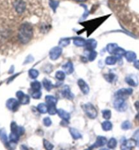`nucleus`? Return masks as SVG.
<instances>
[{
    "mask_svg": "<svg viewBox=\"0 0 139 150\" xmlns=\"http://www.w3.org/2000/svg\"><path fill=\"white\" fill-rule=\"evenodd\" d=\"M135 119H136V120L139 121V112H138V114H136V116H135Z\"/></svg>",
    "mask_w": 139,
    "mask_h": 150,
    "instance_id": "obj_47",
    "label": "nucleus"
},
{
    "mask_svg": "<svg viewBox=\"0 0 139 150\" xmlns=\"http://www.w3.org/2000/svg\"><path fill=\"white\" fill-rule=\"evenodd\" d=\"M16 96L18 98V100L22 105H27L30 103V97L28 95L24 93L23 91H19L16 92Z\"/></svg>",
    "mask_w": 139,
    "mask_h": 150,
    "instance_id": "obj_9",
    "label": "nucleus"
},
{
    "mask_svg": "<svg viewBox=\"0 0 139 150\" xmlns=\"http://www.w3.org/2000/svg\"><path fill=\"white\" fill-rule=\"evenodd\" d=\"M121 128H122V130H124V131L130 129L132 128L131 122L129 120H125L124 122H122V125H121Z\"/></svg>",
    "mask_w": 139,
    "mask_h": 150,
    "instance_id": "obj_37",
    "label": "nucleus"
},
{
    "mask_svg": "<svg viewBox=\"0 0 139 150\" xmlns=\"http://www.w3.org/2000/svg\"><path fill=\"white\" fill-rule=\"evenodd\" d=\"M113 107L117 111L120 112H125L128 108V104L125 99L122 98H116L113 102Z\"/></svg>",
    "mask_w": 139,
    "mask_h": 150,
    "instance_id": "obj_3",
    "label": "nucleus"
},
{
    "mask_svg": "<svg viewBox=\"0 0 139 150\" xmlns=\"http://www.w3.org/2000/svg\"><path fill=\"white\" fill-rule=\"evenodd\" d=\"M33 60H34V58L31 56H29L26 59V61L25 62V64H29L32 62Z\"/></svg>",
    "mask_w": 139,
    "mask_h": 150,
    "instance_id": "obj_44",
    "label": "nucleus"
},
{
    "mask_svg": "<svg viewBox=\"0 0 139 150\" xmlns=\"http://www.w3.org/2000/svg\"><path fill=\"white\" fill-rule=\"evenodd\" d=\"M37 110L40 114H46L48 112V105L44 103H39L37 106Z\"/></svg>",
    "mask_w": 139,
    "mask_h": 150,
    "instance_id": "obj_26",
    "label": "nucleus"
},
{
    "mask_svg": "<svg viewBox=\"0 0 139 150\" xmlns=\"http://www.w3.org/2000/svg\"><path fill=\"white\" fill-rule=\"evenodd\" d=\"M134 106H135L136 109L138 110V111H139V101H136L135 103H134Z\"/></svg>",
    "mask_w": 139,
    "mask_h": 150,
    "instance_id": "obj_46",
    "label": "nucleus"
},
{
    "mask_svg": "<svg viewBox=\"0 0 139 150\" xmlns=\"http://www.w3.org/2000/svg\"><path fill=\"white\" fill-rule=\"evenodd\" d=\"M102 116L105 120H109L111 118V111L109 109L102 110Z\"/></svg>",
    "mask_w": 139,
    "mask_h": 150,
    "instance_id": "obj_34",
    "label": "nucleus"
},
{
    "mask_svg": "<svg viewBox=\"0 0 139 150\" xmlns=\"http://www.w3.org/2000/svg\"><path fill=\"white\" fill-rule=\"evenodd\" d=\"M118 46L116 43H109L107 45V51L110 54H113L115 50Z\"/></svg>",
    "mask_w": 139,
    "mask_h": 150,
    "instance_id": "obj_32",
    "label": "nucleus"
},
{
    "mask_svg": "<svg viewBox=\"0 0 139 150\" xmlns=\"http://www.w3.org/2000/svg\"><path fill=\"white\" fill-rule=\"evenodd\" d=\"M63 69L64 70V72H65V73L68 75L73 74L74 72L73 64L72 62H71V61L67 62L65 64H64L63 66Z\"/></svg>",
    "mask_w": 139,
    "mask_h": 150,
    "instance_id": "obj_15",
    "label": "nucleus"
},
{
    "mask_svg": "<svg viewBox=\"0 0 139 150\" xmlns=\"http://www.w3.org/2000/svg\"><path fill=\"white\" fill-rule=\"evenodd\" d=\"M62 96L64 98L69 100H73L75 98L74 94L71 91L70 87L69 85H65L62 90Z\"/></svg>",
    "mask_w": 139,
    "mask_h": 150,
    "instance_id": "obj_12",
    "label": "nucleus"
},
{
    "mask_svg": "<svg viewBox=\"0 0 139 150\" xmlns=\"http://www.w3.org/2000/svg\"><path fill=\"white\" fill-rule=\"evenodd\" d=\"M43 123L44 126H45V127H50V126H51L52 124V120L50 119V117H45V118L43 119Z\"/></svg>",
    "mask_w": 139,
    "mask_h": 150,
    "instance_id": "obj_41",
    "label": "nucleus"
},
{
    "mask_svg": "<svg viewBox=\"0 0 139 150\" xmlns=\"http://www.w3.org/2000/svg\"><path fill=\"white\" fill-rule=\"evenodd\" d=\"M49 5L50 6V8L53 10V11H54V12H56V9L59 5V1H56V0H50Z\"/></svg>",
    "mask_w": 139,
    "mask_h": 150,
    "instance_id": "obj_38",
    "label": "nucleus"
},
{
    "mask_svg": "<svg viewBox=\"0 0 139 150\" xmlns=\"http://www.w3.org/2000/svg\"><path fill=\"white\" fill-rule=\"evenodd\" d=\"M103 76H104L105 80L109 83H114L115 81L117 79L116 75L113 73H111V72H110V73H108V74H105L103 75Z\"/></svg>",
    "mask_w": 139,
    "mask_h": 150,
    "instance_id": "obj_24",
    "label": "nucleus"
},
{
    "mask_svg": "<svg viewBox=\"0 0 139 150\" xmlns=\"http://www.w3.org/2000/svg\"><path fill=\"white\" fill-rule=\"evenodd\" d=\"M86 50H94L97 47V41L93 39H88L86 42Z\"/></svg>",
    "mask_w": 139,
    "mask_h": 150,
    "instance_id": "obj_17",
    "label": "nucleus"
},
{
    "mask_svg": "<svg viewBox=\"0 0 139 150\" xmlns=\"http://www.w3.org/2000/svg\"><path fill=\"white\" fill-rule=\"evenodd\" d=\"M102 129L104 131H111L112 129H113V124H112L111 122H110L109 120H107L103 122L102 124Z\"/></svg>",
    "mask_w": 139,
    "mask_h": 150,
    "instance_id": "obj_23",
    "label": "nucleus"
},
{
    "mask_svg": "<svg viewBox=\"0 0 139 150\" xmlns=\"http://www.w3.org/2000/svg\"><path fill=\"white\" fill-rule=\"evenodd\" d=\"M41 31L43 33H47L48 30H49V25H42V26H41Z\"/></svg>",
    "mask_w": 139,
    "mask_h": 150,
    "instance_id": "obj_43",
    "label": "nucleus"
},
{
    "mask_svg": "<svg viewBox=\"0 0 139 150\" xmlns=\"http://www.w3.org/2000/svg\"><path fill=\"white\" fill-rule=\"evenodd\" d=\"M15 10L19 14H23L26 9V3L23 0H16L14 2Z\"/></svg>",
    "mask_w": 139,
    "mask_h": 150,
    "instance_id": "obj_11",
    "label": "nucleus"
},
{
    "mask_svg": "<svg viewBox=\"0 0 139 150\" xmlns=\"http://www.w3.org/2000/svg\"><path fill=\"white\" fill-rule=\"evenodd\" d=\"M45 100L47 105H56L57 102H58V100H57L56 97H54V96H51V95L46 96L45 98Z\"/></svg>",
    "mask_w": 139,
    "mask_h": 150,
    "instance_id": "obj_22",
    "label": "nucleus"
},
{
    "mask_svg": "<svg viewBox=\"0 0 139 150\" xmlns=\"http://www.w3.org/2000/svg\"><path fill=\"white\" fill-rule=\"evenodd\" d=\"M42 85L44 89H45L47 91H50L52 89V88L54 87V85H53L52 81L46 78H44L43 79Z\"/></svg>",
    "mask_w": 139,
    "mask_h": 150,
    "instance_id": "obj_20",
    "label": "nucleus"
},
{
    "mask_svg": "<svg viewBox=\"0 0 139 150\" xmlns=\"http://www.w3.org/2000/svg\"><path fill=\"white\" fill-rule=\"evenodd\" d=\"M39 72L37 70L34 69V68H31L29 70V76H30V78L33 79H35L37 78V76H39Z\"/></svg>",
    "mask_w": 139,
    "mask_h": 150,
    "instance_id": "obj_33",
    "label": "nucleus"
},
{
    "mask_svg": "<svg viewBox=\"0 0 139 150\" xmlns=\"http://www.w3.org/2000/svg\"><path fill=\"white\" fill-rule=\"evenodd\" d=\"M124 56L128 62H133L136 59V54L135 52H132V51H128V52H125Z\"/></svg>",
    "mask_w": 139,
    "mask_h": 150,
    "instance_id": "obj_19",
    "label": "nucleus"
},
{
    "mask_svg": "<svg viewBox=\"0 0 139 150\" xmlns=\"http://www.w3.org/2000/svg\"><path fill=\"white\" fill-rule=\"evenodd\" d=\"M10 128H11V132L16 133L19 134V136L23 135V134H24L25 133V128L21 127V126H18L15 122H12L11 123Z\"/></svg>",
    "mask_w": 139,
    "mask_h": 150,
    "instance_id": "obj_13",
    "label": "nucleus"
},
{
    "mask_svg": "<svg viewBox=\"0 0 139 150\" xmlns=\"http://www.w3.org/2000/svg\"><path fill=\"white\" fill-rule=\"evenodd\" d=\"M133 93V89L132 88H122V89H119L118 91L115 92V96L116 98H122L125 99L127 97Z\"/></svg>",
    "mask_w": 139,
    "mask_h": 150,
    "instance_id": "obj_5",
    "label": "nucleus"
},
{
    "mask_svg": "<svg viewBox=\"0 0 139 150\" xmlns=\"http://www.w3.org/2000/svg\"><path fill=\"white\" fill-rule=\"evenodd\" d=\"M43 147L44 148H45L47 150H52L54 149V145L52 144L51 143H50V142H48V140H46L44 139H43Z\"/></svg>",
    "mask_w": 139,
    "mask_h": 150,
    "instance_id": "obj_36",
    "label": "nucleus"
},
{
    "mask_svg": "<svg viewBox=\"0 0 139 150\" xmlns=\"http://www.w3.org/2000/svg\"><path fill=\"white\" fill-rule=\"evenodd\" d=\"M20 104L21 103L19 101L14 98H10L6 101V107L8 108V110L12 112H16L19 108Z\"/></svg>",
    "mask_w": 139,
    "mask_h": 150,
    "instance_id": "obj_6",
    "label": "nucleus"
},
{
    "mask_svg": "<svg viewBox=\"0 0 139 150\" xmlns=\"http://www.w3.org/2000/svg\"><path fill=\"white\" fill-rule=\"evenodd\" d=\"M62 52H63V50H62V48L61 47H59V46H56V47H53L49 52L50 58L52 60H56V59H58L60 58V56L62 54Z\"/></svg>",
    "mask_w": 139,
    "mask_h": 150,
    "instance_id": "obj_8",
    "label": "nucleus"
},
{
    "mask_svg": "<svg viewBox=\"0 0 139 150\" xmlns=\"http://www.w3.org/2000/svg\"><path fill=\"white\" fill-rule=\"evenodd\" d=\"M57 111H58V109L56 108V105H48V113L50 115H54L57 113Z\"/></svg>",
    "mask_w": 139,
    "mask_h": 150,
    "instance_id": "obj_31",
    "label": "nucleus"
},
{
    "mask_svg": "<svg viewBox=\"0 0 139 150\" xmlns=\"http://www.w3.org/2000/svg\"><path fill=\"white\" fill-rule=\"evenodd\" d=\"M125 51L123 49L122 47H118L115 50V52L113 53V54L115 55V56L116 57L117 59L118 60H122V57L125 54Z\"/></svg>",
    "mask_w": 139,
    "mask_h": 150,
    "instance_id": "obj_21",
    "label": "nucleus"
},
{
    "mask_svg": "<svg viewBox=\"0 0 139 150\" xmlns=\"http://www.w3.org/2000/svg\"><path fill=\"white\" fill-rule=\"evenodd\" d=\"M34 29L30 23H25L20 26L18 37L20 42L23 44L28 43L33 38Z\"/></svg>",
    "mask_w": 139,
    "mask_h": 150,
    "instance_id": "obj_1",
    "label": "nucleus"
},
{
    "mask_svg": "<svg viewBox=\"0 0 139 150\" xmlns=\"http://www.w3.org/2000/svg\"><path fill=\"white\" fill-rule=\"evenodd\" d=\"M66 73L64 71H62V70H58L55 74V77L57 80L60 81H63L65 79L66 77Z\"/></svg>",
    "mask_w": 139,
    "mask_h": 150,
    "instance_id": "obj_30",
    "label": "nucleus"
},
{
    "mask_svg": "<svg viewBox=\"0 0 139 150\" xmlns=\"http://www.w3.org/2000/svg\"><path fill=\"white\" fill-rule=\"evenodd\" d=\"M78 85L79 89L84 95H88L90 92V87L87 83L82 79H79L78 81Z\"/></svg>",
    "mask_w": 139,
    "mask_h": 150,
    "instance_id": "obj_14",
    "label": "nucleus"
},
{
    "mask_svg": "<svg viewBox=\"0 0 139 150\" xmlns=\"http://www.w3.org/2000/svg\"><path fill=\"white\" fill-rule=\"evenodd\" d=\"M90 51V53L88 54V60L90 61V62H93L94 59H95L97 57V55H98V54H97V52H96V51L94 50H88Z\"/></svg>",
    "mask_w": 139,
    "mask_h": 150,
    "instance_id": "obj_35",
    "label": "nucleus"
},
{
    "mask_svg": "<svg viewBox=\"0 0 139 150\" xmlns=\"http://www.w3.org/2000/svg\"><path fill=\"white\" fill-rule=\"evenodd\" d=\"M57 114H58V116L62 119L63 120L67 121V122H69L70 118H71V115L69 112L65 111V110L63 109H58V111H57Z\"/></svg>",
    "mask_w": 139,
    "mask_h": 150,
    "instance_id": "obj_16",
    "label": "nucleus"
},
{
    "mask_svg": "<svg viewBox=\"0 0 139 150\" xmlns=\"http://www.w3.org/2000/svg\"><path fill=\"white\" fill-rule=\"evenodd\" d=\"M134 67H135L136 69L139 70V60H135L134 62Z\"/></svg>",
    "mask_w": 139,
    "mask_h": 150,
    "instance_id": "obj_45",
    "label": "nucleus"
},
{
    "mask_svg": "<svg viewBox=\"0 0 139 150\" xmlns=\"http://www.w3.org/2000/svg\"><path fill=\"white\" fill-rule=\"evenodd\" d=\"M136 146V141L132 139H125L122 142L120 148L123 150H128L134 149Z\"/></svg>",
    "mask_w": 139,
    "mask_h": 150,
    "instance_id": "obj_4",
    "label": "nucleus"
},
{
    "mask_svg": "<svg viewBox=\"0 0 139 150\" xmlns=\"http://www.w3.org/2000/svg\"><path fill=\"white\" fill-rule=\"evenodd\" d=\"M59 45L62 46V47H67L70 44V39L68 38H65V39H62L59 41Z\"/></svg>",
    "mask_w": 139,
    "mask_h": 150,
    "instance_id": "obj_40",
    "label": "nucleus"
},
{
    "mask_svg": "<svg viewBox=\"0 0 139 150\" xmlns=\"http://www.w3.org/2000/svg\"><path fill=\"white\" fill-rule=\"evenodd\" d=\"M125 81L128 85L133 87H135L138 85V77L136 76V75L133 74L128 75L125 78Z\"/></svg>",
    "mask_w": 139,
    "mask_h": 150,
    "instance_id": "obj_10",
    "label": "nucleus"
},
{
    "mask_svg": "<svg viewBox=\"0 0 139 150\" xmlns=\"http://www.w3.org/2000/svg\"><path fill=\"white\" fill-rule=\"evenodd\" d=\"M82 109L88 118L95 119L98 116V112L94 105L91 103H85L82 105Z\"/></svg>",
    "mask_w": 139,
    "mask_h": 150,
    "instance_id": "obj_2",
    "label": "nucleus"
},
{
    "mask_svg": "<svg viewBox=\"0 0 139 150\" xmlns=\"http://www.w3.org/2000/svg\"><path fill=\"white\" fill-rule=\"evenodd\" d=\"M31 89L33 91H39L41 89V84L38 81H34L31 83Z\"/></svg>",
    "mask_w": 139,
    "mask_h": 150,
    "instance_id": "obj_27",
    "label": "nucleus"
},
{
    "mask_svg": "<svg viewBox=\"0 0 139 150\" xmlns=\"http://www.w3.org/2000/svg\"><path fill=\"white\" fill-rule=\"evenodd\" d=\"M75 1H77V2H84L86 1V0H73Z\"/></svg>",
    "mask_w": 139,
    "mask_h": 150,
    "instance_id": "obj_48",
    "label": "nucleus"
},
{
    "mask_svg": "<svg viewBox=\"0 0 139 150\" xmlns=\"http://www.w3.org/2000/svg\"><path fill=\"white\" fill-rule=\"evenodd\" d=\"M69 133L73 137V139L75 140H78L82 138V135H81V134L79 133V131L78 129H75V128H72V127L69 128Z\"/></svg>",
    "mask_w": 139,
    "mask_h": 150,
    "instance_id": "obj_18",
    "label": "nucleus"
},
{
    "mask_svg": "<svg viewBox=\"0 0 139 150\" xmlns=\"http://www.w3.org/2000/svg\"><path fill=\"white\" fill-rule=\"evenodd\" d=\"M31 95L32 98L35 99V100H39L41 98L42 94H41V91L39 90V91H33Z\"/></svg>",
    "mask_w": 139,
    "mask_h": 150,
    "instance_id": "obj_39",
    "label": "nucleus"
},
{
    "mask_svg": "<svg viewBox=\"0 0 139 150\" xmlns=\"http://www.w3.org/2000/svg\"><path fill=\"white\" fill-rule=\"evenodd\" d=\"M117 145H118V142H117L116 139H115L113 137L110 139L107 142V147L111 149L115 148L117 147Z\"/></svg>",
    "mask_w": 139,
    "mask_h": 150,
    "instance_id": "obj_29",
    "label": "nucleus"
},
{
    "mask_svg": "<svg viewBox=\"0 0 139 150\" xmlns=\"http://www.w3.org/2000/svg\"><path fill=\"white\" fill-rule=\"evenodd\" d=\"M107 139L105 137L103 136H98L96 138V140L95 143H94L93 145H91V146L89 147L88 149H95L97 147H101L105 146L106 144H107Z\"/></svg>",
    "mask_w": 139,
    "mask_h": 150,
    "instance_id": "obj_7",
    "label": "nucleus"
},
{
    "mask_svg": "<svg viewBox=\"0 0 139 150\" xmlns=\"http://www.w3.org/2000/svg\"><path fill=\"white\" fill-rule=\"evenodd\" d=\"M117 61H118V59H117L115 56H109L105 59V64L109 66L115 65Z\"/></svg>",
    "mask_w": 139,
    "mask_h": 150,
    "instance_id": "obj_28",
    "label": "nucleus"
},
{
    "mask_svg": "<svg viewBox=\"0 0 139 150\" xmlns=\"http://www.w3.org/2000/svg\"><path fill=\"white\" fill-rule=\"evenodd\" d=\"M132 138L136 141V146H138L139 147V129L136 130V131L134 132V133L133 134V137Z\"/></svg>",
    "mask_w": 139,
    "mask_h": 150,
    "instance_id": "obj_42",
    "label": "nucleus"
},
{
    "mask_svg": "<svg viewBox=\"0 0 139 150\" xmlns=\"http://www.w3.org/2000/svg\"><path fill=\"white\" fill-rule=\"evenodd\" d=\"M86 42V40H85L83 38H81V37H76L73 39L74 45L78 46V47H83V46H85Z\"/></svg>",
    "mask_w": 139,
    "mask_h": 150,
    "instance_id": "obj_25",
    "label": "nucleus"
}]
</instances>
